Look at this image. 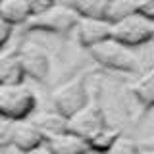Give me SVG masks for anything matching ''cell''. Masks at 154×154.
Instances as JSON below:
<instances>
[{
  "label": "cell",
  "mask_w": 154,
  "mask_h": 154,
  "mask_svg": "<svg viewBox=\"0 0 154 154\" xmlns=\"http://www.w3.org/2000/svg\"><path fill=\"white\" fill-rule=\"evenodd\" d=\"M89 52H91V56H93V60L98 62L102 67L116 69V71H125V73L141 71L139 56L135 54L129 46L118 42L112 37H108L106 41L98 42V45H94V46H91Z\"/></svg>",
  "instance_id": "obj_1"
},
{
  "label": "cell",
  "mask_w": 154,
  "mask_h": 154,
  "mask_svg": "<svg viewBox=\"0 0 154 154\" xmlns=\"http://www.w3.org/2000/svg\"><path fill=\"white\" fill-rule=\"evenodd\" d=\"M37 106L35 93L23 83L0 87V118L8 122H21L33 114Z\"/></svg>",
  "instance_id": "obj_2"
},
{
  "label": "cell",
  "mask_w": 154,
  "mask_h": 154,
  "mask_svg": "<svg viewBox=\"0 0 154 154\" xmlns=\"http://www.w3.org/2000/svg\"><path fill=\"white\" fill-rule=\"evenodd\" d=\"M79 16L67 6L66 2L58 4L54 2L52 6H48L45 10L37 14H31L25 21V27L31 31H46V33H69L73 31Z\"/></svg>",
  "instance_id": "obj_3"
},
{
  "label": "cell",
  "mask_w": 154,
  "mask_h": 154,
  "mask_svg": "<svg viewBox=\"0 0 154 154\" xmlns=\"http://www.w3.org/2000/svg\"><path fill=\"white\" fill-rule=\"evenodd\" d=\"M110 37L129 48L146 45L154 37V19L135 12L119 21L110 23Z\"/></svg>",
  "instance_id": "obj_4"
},
{
  "label": "cell",
  "mask_w": 154,
  "mask_h": 154,
  "mask_svg": "<svg viewBox=\"0 0 154 154\" xmlns=\"http://www.w3.org/2000/svg\"><path fill=\"white\" fill-rule=\"evenodd\" d=\"M89 102V94H87V79L83 75H77L73 79L62 83L56 87L52 93V104L58 114L69 118L73 112Z\"/></svg>",
  "instance_id": "obj_5"
},
{
  "label": "cell",
  "mask_w": 154,
  "mask_h": 154,
  "mask_svg": "<svg viewBox=\"0 0 154 154\" xmlns=\"http://www.w3.org/2000/svg\"><path fill=\"white\" fill-rule=\"evenodd\" d=\"M104 125H106V118L102 108L98 104H91V102H87L83 108H79L67 118V131L83 137L85 141L91 135H94L98 129H102Z\"/></svg>",
  "instance_id": "obj_6"
},
{
  "label": "cell",
  "mask_w": 154,
  "mask_h": 154,
  "mask_svg": "<svg viewBox=\"0 0 154 154\" xmlns=\"http://www.w3.org/2000/svg\"><path fill=\"white\" fill-rule=\"evenodd\" d=\"M19 62H21L23 77H31L33 81H45L50 71V58L42 46L35 42H25L17 50Z\"/></svg>",
  "instance_id": "obj_7"
},
{
  "label": "cell",
  "mask_w": 154,
  "mask_h": 154,
  "mask_svg": "<svg viewBox=\"0 0 154 154\" xmlns=\"http://www.w3.org/2000/svg\"><path fill=\"white\" fill-rule=\"evenodd\" d=\"M73 31L77 41L85 48H91L110 37V23L102 17H79Z\"/></svg>",
  "instance_id": "obj_8"
},
{
  "label": "cell",
  "mask_w": 154,
  "mask_h": 154,
  "mask_svg": "<svg viewBox=\"0 0 154 154\" xmlns=\"http://www.w3.org/2000/svg\"><path fill=\"white\" fill-rule=\"evenodd\" d=\"M45 143L42 133L37 129L33 122L21 119V122H12V131H10V146H14L17 152H27L31 148H37Z\"/></svg>",
  "instance_id": "obj_9"
},
{
  "label": "cell",
  "mask_w": 154,
  "mask_h": 154,
  "mask_svg": "<svg viewBox=\"0 0 154 154\" xmlns=\"http://www.w3.org/2000/svg\"><path fill=\"white\" fill-rule=\"evenodd\" d=\"M45 144L50 150V154H87L89 144L83 137L71 133V131H62L50 137H45Z\"/></svg>",
  "instance_id": "obj_10"
},
{
  "label": "cell",
  "mask_w": 154,
  "mask_h": 154,
  "mask_svg": "<svg viewBox=\"0 0 154 154\" xmlns=\"http://www.w3.org/2000/svg\"><path fill=\"white\" fill-rule=\"evenodd\" d=\"M16 83H23V69L17 50L2 52L0 54V87Z\"/></svg>",
  "instance_id": "obj_11"
},
{
  "label": "cell",
  "mask_w": 154,
  "mask_h": 154,
  "mask_svg": "<svg viewBox=\"0 0 154 154\" xmlns=\"http://www.w3.org/2000/svg\"><path fill=\"white\" fill-rule=\"evenodd\" d=\"M31 122L37 125V129L42 133V137H50V135L67 131V118L62 116V114H58L56 110L41 112L38 116H35Z\"/></svg>",
  "instance_id": "obj_12"
},
{
  "label": "cell",
  "mask_w": 154,
  "mask_h": 154,
  "mask_svg": "<svg viewBox=\"0 0 154 154\" xmlns=\"http://www.w3.org/2000/svg\"><path fill=\"white\" fill-rule=\"evenodd\" d=\"M31 16V10L25 0H0V19L8 25H19L25 23Z\"/></svg>",
  "instance_id": "obj_13"
},
{
  "label": "cell",
  "mask_w": 154,
  "mask_h": 154,
  "mask_svg": "<svg viewBox=\"0 0 154 154\" xmlns=\"http://www.w3.org/2000/svg\"><path fill=\"white\" fill-rule=\"evenodd\" d=\"M110 0H66V4L69 6L79 17H102L106 14Z\"/></svg>",
  "instance_id": "obj_14"
},
{
  "label": "cell",
  "mask_w": 154,
  "mask_h": 154,
  "mask_svg": "<svg viewBox=\"0 0 154 154\" xmlns=\"http://www.w3.org/2000/svg\"><path fill=\"white\" fill-rule=\"evenodd\" d=\"M133 94L144 108H150L154 100V71L146 69L139 75V79L133 83Z\"/></svg>",
  "instance_id": "obj_15"
},
{
  "label": "cell",
  "mask_w": 154,
  "mask_h": 154,
  "mask_svg": "<svg viewBox=\"0 0 154 154\" xmlns=\"http://www.w3.org/2000/svg\"><path fill=\"white\" fill-rule=\"evenodd\" d=\"M135 12H137V0H110L104 19L108 23H114V21H119V19L131 16Z\"/></svg>",
  "instance_id": "obj_16"
},
{
  "label": "cell",
  "mask_w": 154,
  "mask_h": 154,
  "mask_svg": "<svg viewBox=\"0 0 154 154\" xmlns=\"http://www.w3.org/2000/svg\"><path fill=\"white\" fill-rule=\"evenodd\" d=\"M118 131L112 127H108V123L104 125L102 129H98L94 135H91L89 139H87V144H89V150H94V152H100L104 154L106 150L110 148V144H112L116 139H118Z\"/></svg>",
  "instance_id": "obj_17"
},
{
  "label": "cell",
  "mask_w": 154,
  "mask_h": 154,
  "mask_svg": "<svg viewBox=\"0 0 154 154\" xmlns=\"http://www.w3.org/2000/svg\"><path fill=\"white\" fill-rule=\"evenodd\" d=\"M141 152V146L129 137H123V135H118V139L110 144V148L104 154H139Z\"/></svg>",
  "instance_id": "obj_18"
},
{
  "label": "cell",
  "mask_w": 154,
  "mask_h": 154,
  "mask_svg": "<svg viewBox=\"0 0 154 154\" xmlns=\"http://www.w3.org/2000/svg\"><path fill=\"white\" fill-rule=\"evenodd\" d=\"M10 131H12V122L2 119L0 122V148L10 146Z\"/></svg>",
  "instance_id": "obj_19"
},
{
  "label": "cell",
  "mask_w": 154,
  "mask_h": 154,
  "mask_svg": "<svg viewBox=\"0 0 154 154\" xmlns=\"http://www.w3.org/2000/svg\"><path fill=\"white\" fill-rule=\"evenodd\" d=\"M137 14L154 19V0H137Z\"/></svg>",
  "instance_id": "obj_20"
},
{
  "label": "cell",
  "mask_w": 154,
  "mask_h": 154,
  "mask_svg": "<svg viewBox=\"0 0 154 154\" xmlns=\"http://www.w3.org/2000/svg\"><path fill=\"white\" fill-rule=\"evenodd\" d=\"M25 2L29 4V10H31V14H37V12H41V10L52 6L56 0H25Z\"/></svg>",
  "instance_id": "obj_21"
},
{
  "label": "cell",
  "mask_w": 154,
  "mask_h": 154,
  "mask_svg": "<svg viewBox=\"0 0 154 154\" xmlns=\"http://www.w3.org/2000/svg\"><path fill=\"white\" fill-rule=\"evenodd\" d=\"M12 37V25H8L6 21L0 19V48L8 42V38Z\"/></svg>",
  "instance_id": "obj_22"
},
{
  "label": "cell",
  "mask_w": 154,
  "mask_h": 154,
  "mask_svg": "<svg viewBox=\"0 0 154 154\" xmlns=\"http://www.w3.org/2000/svg\"><path fill=\"white\" fill-rule=\"evenodd\" d=\"M19 154H50V150H48V148H46V144L42 143L41 146L31 148V150H27V152H19Z\"/></svg>",
  "instance_id": "obj_23"
},
{
  "label": "cell",
  "mask_w": 154,
  "mask_h": 154,
  "mask_svg": "<svg viewBox=\"0 0 154 154\" xmlns=\"http://www.w3.org/2000/svg\"><path fill=\"white\" fill-rule=\"evenodd\" d=\"M0 154H19L14 146H6V148H0Z\"/></svg>",
  "instance_id": "obj_24"
},
{
  "label": "cell",
  "mask_w": 154,
  "mask_h": 154,
  "mask_svg": "<svg viewBox=\"0 0 154 154\" xmlns=\"http://www.w3.org/2000/svg\"><path fill=\"white\" fill-rule=\"evenodd\" d=\"M139 154H154V152L150 150V148H141V152H139Z\"/></svg>",
  "instance_id": "obj_25"
}]
</instances>
